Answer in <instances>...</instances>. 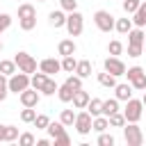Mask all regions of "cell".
<instances>
[{
  "label": "cell",
  "instance_id": "6da1fadb",
  "mask_svg": "<svg viewBox=\"0 0 146 146\" xmlns=\"http://www.w3.org/2000/svg\"><path fill=\"white\" fill-rule=\"evenodd\" d=\"M7 87H9V91L21 94L23 89L30 87V75L27 73H11V78L7 80Z\"/></svg>",
  "mask_w": 146,
  "mask_h": 146
},
{
  "label": "cell",
  "instance_id": "7a4b0ae2",
  "mask_svg": "<svg viewBox=\"0 0 146 146\" xmlns=\"http://www.w3.org/2000/svg\"><path fill=\"white\" fill-rule=\"evenodd\" d=\"M14 62H16V66H18L23 73H34V71H36V59H34L32 55H27V52H16Z\"/></svg>",
  "mask_w": 146,
  "mask_h": 146
},
{
  "label": "cell",
  "instance_id": "3957f363",
  "mask_svg": "<svg viewBox=\"0 0 146 146\" xmlns=\"http://www.w3.org/2000/svg\"><path fill=\"white\" fill-rule=\"evenodd\" d=\"M94 23H96V27L100 30V32H110L112 27H114V16L110 14V11H96L94 14Z\"/></svg>",
  "mask_w": 146,
  "mask_h": 146
},
{
  "label": "cell",
  "instance_id": "277c9868",
  "mask_svg": "<svg viewBox=\"0 0 146 146\" xmlns=\"http://www.w3.org/2000/svg\"><path fill=\"white\" fill-rule=\"evenodd\" d=\"M141 100H132V98H128V105H125V110H123V116H125V121H130V123H137L139 121V116H141Z\"/></svg>",
  "mask_w": 146,
  "mask_h": 146
},
{
  "label": "cell",
  "instance_id": "5b68a950",
  "mask_svg": "<svg viewBox=\"0 0 146 146\" xmlns=\"http://www.w3.org/2000/svg\"><path fill=\"white\" fill-rule=\"evenodd\" d=\"M123 137H125V144L128 146H141V141H144L141 128H137L135 123H130L128 128H123Z\"/></svg>",
  "mask_w": 146,
  "mask_h": 146
},
{
  "label": "cell",
  "instance_id": "8992f818",
  "mask_svg": "<svg viewBox=\"0 0 146 146\" xmlns=\"http://www.w3.org/2000/svg\"><path fill=\"white\" fill-rule=\"evenodd\" d=\"M66 30H68L71 36H78L82 32V14L80 11H71L66 16Z\"/></svg>",
  "mask_w": 146,
  "mask_h": 146
},
{
  "label": "cell",
  "instance_id": "52a82bcc",
  "mask_svg": "<svg viewBox=\"0 0 146 146\" xmlns=\"http://www.w3.org/2000/svg\"><path fill=\"white\" fill-rule=\"evenodd\" d=\"M75 128H78V132L80 135H89L91 132V114L89 112H80V114H75Z\"/></svg>",
  "mask_w": 146,
  "mask_h": 146
},
{
  "label": "cell",
  "instance_id": "ba28073f",
  "mask_svg": "<svg viewBox=\"0 0 146 146\" xmlns=\"http://www.w3.org/2000/svg\"><path fill=\"white\" fill-rule=\"evenodd\" d=\"M105 71L116 78V75H123V73H125V64H123L119 57H107V59H105Z\"/></svg>",
  "mask_w": 146,
  "mask_h": 146
},
{
  "label": "cell",
  "instance_id": "9c48e42d",
  "mask_svg": "<svg viewBox=\"0 0 146 146\" xmlns=\"http://www.w3.org/2000/svg\"><path fill=\"white\" fill-rule=\"evenodd\" d=\"M21 103H23L25 107H36V103H39L36 89H34V91H32V89H23V91H21Z\"/></svg>",
  "mask_w": 146,
  "mask_h": 146
},
{
  "label": "cell",
  "instance_id": "30bf717a",
  "mask_svg": "<svg viewBox=\"0 0 146 146\" xmlns=\"http://www.w3.org/2000/svg\"><path fill=\"white\" fill-rule=\"evenodd\" d=\"M39 68L46 73V75H50V73H57V71H62V64L57 62V59H52V57H48V59H43L41 64H39Z\"/></svg>",
  "mask_w": 146,
  "mask_h": 146
},
{
  "label": "cell",
  "instance_id": "8fae6325",
  "mask_svg": "<svg viewBox=\"0 0 146 146\" xmlns=\"http://www.w3.org/2000/svg\"><path fill=\"white\" fill-rule=\"evenodd\" d=\"M73 105L78 107V110H84L87 107V103H89V94L87 91H82V89H75V94H73Z\"/></svg>",
  "mask_w": 146,
  "mask_h": 146
},
{
  "label": "cell",
  "instance_id": "7c38bea8",
  "mask_svg": "<svg viewBox=\"0 0 146 146\" xmlns=\"http://www.w3.org/2000/svg\"><path fill=\"white\" fill-rule=\"evenodd\" d=\"M73 94H75V89H71L66 82H64L62 87H57V96H59V100H62V103H71Z\"/></svg>",
  "mask_w": 146,
  "mask_h": 146
},
{
  "label": "cell",
  "instance_id": "4fadbf2b",
  "mask_svg": "<svg viewBox=\"0 0 146 146\" xmlns=\"http://www.w3.org/2000/svg\"><path fill=\"white\" fill-rule=\"evenodd\" d=\"M114 89H116V100H128V98H132V87H130V84H116Z\"/></svg>",
  "mask_w": 146,
  "mask_h": 146
},
{
  "label": "cell",
  "instance_id": "5bb4252c",
  "mask_svg": "<svg viewBox=\"0 0 146 146\" xmlns=\"http://www.w3.org/2000/svg\"><path fill=\"white\" fill-rule=\"evenodd\" d=\"M57 50H59V55H62V57L73 55V52H75V43H73L71 39H64V41H59V48H57Z\"/></svg>",
  "mask_w": 146,
  "mask_h": 146
},
{
  "label": "cell",
  "instance_id": "9a60e30c",
  "mask_svg": "<svg viewBox=\"0 0 146 146\" xmlns=\"http://www.w3.org/2000/svg\"><path fill=\"white\" fill-rule=\"evenodd\" d=\"M75 73H78L80 78H89V75H91V62H87V59L78 62V64H75Z\"/></svg>",
  "mask_w": 146,
  "mask_h": 146
},
{
  "label": "cell",
  "instance_id": "2e32d148",
  "mask_svg": "<svg viewBox=\"0 0 146 146\" xmlns=\"http://www.w3.org/2000/svg\"><path fill=\"white\" fill-rule=\"evenodd\" d=\"M48 21H50V25H52V27H62V25H66V16H64L62 11H50Z\"/></svg>",
  "mask_w": 146,
  "mask_h": 146
},
{
  "label": "cell",
  "instance_id": "e0dca14e",
  "mask_svg": "<svg viewBox=\"0 0 146 146\" xmlns=\"http://www.w3.org/2000/svg\"><path fill=\"white\" fill-rule=\"evenodd\" d=\"M98 82L103 84V87H107V89H112V87H116V78L112 75V73H98Z\"/></svg>",
  "mask_w": 146,
  "mask_h": 146
},
{
  "label": "cell",
  "instance_id": "ac0fdd59",
  "mask_svg": "<svg viewBox=\"0 0 146 146\" xmlns=\"http://www.w3.org/2000/svg\"><path fill=\"white\" fill-rule=\"evenodd\" d=\"M87 110H89V114H91V116H98V114H100V110H103V100H100V98H89Z\"/></svg>",
  "mask_w": 146,
  "mask_h": 146
},
{
  "label": "cell",
  "instance_id": "d6986e66",
  "mask_svg": "<svg viewBox=\"0 0 146 146\" xmlns=\"http://www.w3.org/2000/svg\"><path fill=\"white\" fill-rule=\"evenodd\" d=\"M114 112H119V103H116V98H112V100H103V110H100V114L110 116V114H114Z\"/></svg>",
  "mask_w": 146,
  "mask_h": 146
},
{
  "label": "cell",
  "instance_id": "ffe728a7",
  "mask_svg": "<svg viewBox=\"0 0 146 146\" xmlns=\"http://www.w3.org/2000/svg\"><path fill=\"white\" fill-rule=\"evenodd\" d=\"M132 23H135V25H139V27H141V25H146V2H141V5H139V9L135 11Z\"/></svg>",
  "mask_w": 146,
  "mask_h": 146
},
{
  "label": "cell",
  "instance_id": "44dd1931",
  "mask_svg": "<svg viewBox=\"0 0 146 146\" xmlns=\"http://www.w3.org/2000/svg\"><path fill=\"white\" fill-rule=\"evenodd\" d=\"M128 41H130V46H144V32L141 30H130L128 32Z\"/></svg>",
  "mask_w": 146,
  "mask_h": 146
},
{
  "label": "cell",
  "instance_id": "7402d4cb",
  "mask_svg": "<svg viewBox=\"0 0 146 146\" xmlns=\"http://www.w3.org/2000/svg\"><path fill=\"white\" fill-rule=\"evenodd\" d=\"M114 27H116L121 34H128V32L132 30V21H130V18H119V21L114 23Z\"/></svg>",
  "mask_w": 146,
  "mask_h": 146
},
{
  "label": "cell",
  "instance_id": "603a6c76",
  "mask_svg": "<svg viewBox=\"0 0 146 146\" xmlns=\"http://www.w3.org/2000/svg\"><path fill=\"white\" fill-rule=\"evenodd\" d=\"M46 80H48V75L41 71V73H36V75H32V78H30V84H32L36 91H41V87H43V82H46Z\"/></svg>",
  "mask_w": 146,
  "mask_h": 146
},
{
  "label": "cell",
  "instance_id": "cb8c5ba5",
  "mask_svg": "<svg viewBox=\"0 0 146 146\" xmlns=\"http://www.w3.org/2000/svg\"><path fill=\"white\" fill-rule=\"evenodd\" d=\"M107 125H110L107 116H96V119L91 121V130H96V132H103V130H105Z\"/></svg>",
  "mask_w": 146,
  "mask_h": 146
},
{
  "label": "cell",
  "instance_id": "d4e9b609",
  "mask_svg": "<svg viewBox=\"0 0 146 146\" xmlns=\"http://www.w3.org/2000/svg\"><path fill=\"white\" fill-rule=\"evenodd\" d=\"M14 68H16V62H11V59H2L0 62V73L2 75H11Z\"/></svg>",
  "mask_w": 146,
  "mask_h": 146
},
{
  "label": "cell",
  "instance_id": "484cf974",
  "mask_svg": "<svg viewBox=\"0 0 146 146\" xmlns=\"http://www.w3.org/2000/svg\"><path fill=\"white\" fill-rule=\"evenodd\" d=\"M59 121H62L64 125H73V121H75V112H73V110H62Z\"/></svg>",
  "mask_w": 146,
  "mask_h": 146
},
{
  "label": "cell",
  "instance_id": "4316f807",
  "mask_svg": "<svg viewBox=\"0 0 146 146\" xmlns=\"http://www.w3.org/2000/svg\"><path fill=\"white\" fill-rule=\"evenodd\" d=\"M107 121H110V125L121 128V125L125 123V116H123V114H119V112H114V114H110V116H107Z\"/></svg>",
  "mask_w": 146,
  "mask_h": 146
},
{
  "label": "cell",
  "instance_id": "83f0119b",
  "mask_svg": "<svg viewBox=\"0 0 146 146\" xmlns=\"http://www.w3.org/2000/svg\"><path fill=\"white\" fill-rule=\"evenodd\" d=\"M32 123L36 125V130H46V128H48V123H50V119H48L46 114H36Z\"/></svg>",
  "mask_w": 146,
  "mask_h": 146
},
{
  "label": "cell",
  "instance_id": "f1b7e54d",
  "mask_svg": "<svg viewBox=\"0 0 146 146\" xmlns=\"http://www.w3.org/2000/svg\"><path fill=\"white\" fill-rule=\"evenodd\" d=\"M27 16H36L34 7L32 5H21L18 7V18H27Z\"/></svg>",
  "mask_w": 146,
  "mask_h": 146
},
{
  "label": "cell",
  "instance_id": "f546056e",
  "mask_svg": "<svg viewBox=\"0 0 146 146\" xmlns=\"http://www.w3.org/2000/svg\"><path fill=\"white\" fill-rule=\"evenodd\" d=\"M46 130H48V135H50V137H57V135H62V132H64V123H62V121H59V123H48V128H46Z\"/></svg>",
  "mask_w": 146,
  "mask_h": 146
},
{
  "label": "cell",
  "instance_id": "4dcf8cb0",
  "mask_svg": "<svg viewBox=\"0 0 146 146\" xmlns=\"http://www.w3.org/2000/svg\"><path fill=\"white\" fill-rule=\"evenodd\" d=\"M34 25H36V16H27V18H21V27H23L25 32L34 30Z\"/></svg>",
  "mask_w": 146,
  "mask_h": 146
},
{
  "label": "cell",
  "instance_id": "1f68e13d",
  "mask_svg": "<svg viewBox=\"0 0 146 146\" xmlns=\"http://www.w3.org/2000/svg\"><path fill=\"white\" fill-rule=\"evenodd\" d=\"M75 64H78V62L73 59V55H66V57H64V62H62V68H64V71H68V73H73V71H75Z\"/></svg>",
  "mask_w": 146,
  "mask_h": 146
},
{
  "label": "cell",
  "instance_id": "d6a6232c",
  "mask_svg": "<svg viewBox=\"0 0 146 146\" xmlns=\"http://www.w3.org/2000/svg\"><path fill=\"white\" fill-rule=\"evenodd\" d=\"M41 91H43L46 96H52V94L57 91V84H55V80H50V78H48V80L43 82V87H41Z\"/></svg>",
  "mask_w": 146,
  "mask_h": 146
},
{
  "label": "cell",
  "instance_id": "836d02e7",
  "mask_svg": "<svg viewBox=\"0 0 146 146\" xmlns=\"http://www.w3.org/2000/svg\"><path fill=\"white\" fill-rule=\"evenodd\" d=\"M139 0H123V9H125V14H135L137 9H139Z\"/></svg>",
  "mask_w": 146,
  "mask_h": 146
},
{
  "label": "cell",
  "instance_id": "e575fe53",
  "mask_svg": "<svg viewBox=\"0 0 146 146\" xmlns=\"http://www.w3.org/2000/svg\"><path fill=\"white\" fill-rule=\"evenodd\" d=\"M66 84H68L71 89H82V78H80V75H68V78H66Z\"/></svg>",
  "mask_w": 146,
  "mask_h": 146
},
{
  "label": "cell",
  "instance_id": "d590c367",
  "mask_svg": "<svg viewBox=\"0 0 146 146\" xmlns=\"http://www.w3.org/2000/svg\"><path fill=\"white\" fill-rule=\"evenodd\" d=\"M18 137V128L14 125H5V141H14Z\"/></svg>",
  "mask_w": 146,
  "mask_h": 146
},
{
  "label": "cell",
  "instance_id": "8d00e7d4",
  "mask_svg": "<svg viewBox=\"0 0 146 146\" xmlns=\"http://www.w3.org/2000/svg\"><path fill=\"white\" fill-rule=\"evenodd\" d=\"M34 116H36V112H34L32 107H25V110L21 112V119H23L25 123H32V121H34Z\"/></svg>",
  "mask_w": 146,
  "mask_h": 146
},
{
  "label": "cell",
  "instance_id": "74e56055",
  "mask_svg": "<svg viewBox=\"0 0 146 146\" xmlns=\"http://www.w3.org/2000/svg\"><path fill=\"white\" fill-rule=\"evenodd\" d=\"M141 73H144V68H141V66H132V68H128V71H125L123 75H128V80L132 82V80H135L137 75H141Z\"/></svg>",
  "mask_w": 146,
  "mask_h": 146
},
{
  "label": "cell",
  "instance_id": "f35d334b",
  "mask_svg": "<svg viewBox=\"0 0 146 146\" xmlns=\"http://www.w3.org/2000/svg\"><path fill=\"white\" fill-rule=\"evenodd\" d=\"M55 139V146H68L71 144V137L66 135V132H62V135H57V137H52Z\"/></svg>",
  "mask_w": 146,
  "mask_h": 146
},
{
  "label": "cell",
  "instance_id": "ab89813d",
  "mask_svg": "<svg viewBox=\"0 0 146 146\" xmlns=\"http://www.w3.org/2000/svg\"><path fill=\"white\" fill-rule=\"evenodd\" d=\"M132 87H135V89H146V73L137 75V78L132 80Z\"/></svg>",
  "mask_w": 146,
  "mask_h": 146
},
{
  "label": "cell",
  "instance_id": "60d3db41",
  "mask_svg": "<svg viewBox=\"0 0 146 146\" xmlns=\"http://www.w3.org/2000/svg\"><path fill=\"white\" fill-rule=\"evenodd\" d=\"M9 25H11V16H9V14H0V34H2Z\"/></svg>",
  "mask_w": 146,
  "mask_h": 146
},
{
  "label": "cell",
  "instance_id": "b9f144b4",
  "mask_svg": "<svg viewBox=\"0 0 146 146\" xmlns=\"http://www.w3.org/2000/svg\"><path fill=\"white\" fill-rule=\"evenodd\" d=\"M110 55H121V50H123V46H121V41H110Z\"/></svg>",
  "mask_w": 146,
  "mask_h": 146
},
{
  "label": "cell",
  "instance_id": "7bdbcfd3",
  "mask_svg": "<svg viewBox=\"0 0 146 146\" xmlns=\"http://www.w3.org/2000/svg\"><path fill=\"white\" fill-rule=\"evenodd\" d=\"M18 144H21V146H32V144H34V137H32L30 132H25V135L18 137Z\"/></svg>",
  "mask_w": 146,
  "mask_h": 146
},
{
  "label": "cell",
  "instance_id": "ee69618b",
  "mask_svg": "<svg viewBox=\"0 0 146 146\" xmlns=\"http://www.w3.org/2000/svg\"><path fill=\"white\" fill-rule=\"evenodd\" d=\"M98 144L100 146H114V137L112 135H100L98 137Z\"/></svg>",
  "mask_w": 146,
  "mask_h": 146
},
{
  "label": "cell",
  "instance_id": "f6af8a7d",
  "mask_svg": "<svg viewBox=\"0 0 146 146\" xmlns=\"http://www.w3.org/2000/svg\"><path fill=\"white\" fill-rule=\"evenodd\" d=\"M62 2V9H66V11H75V7H78V0H59Z\"/></svg>",
  "mask_w": 146,
  "mask_h": 146
},
{
  "label": "cell",
  "instance_id": "bcb514c9",
  "mask_svg": "<svg viewBox=\"0 0 146 146\" xmlns=\"http://www.w3.org/2000/svg\"><path fill=\"white\" fill-rule=\"evenodd\" d=\"M7 89H9V87H7V80H5V75L0 73V100L7 98Z\"/></svg>",
  "mask_w": 146,
  "mask_h": 146
},
{
  "label": "cell",
  "instance_id": "7dc6e473",
  "mask_svg": "<svg viewBox=\"0 0 146 146\" xmlns=\"http://www.w3.org/2000/svg\"><path fill=\"white\" fill-rule=\"evenodd\" d=\"M141 50H144V46H130V43H128V55H130V57H139Z\"/></svg>",
  "mask_w": 146,
  "mask_h": 146
},
{
  "label": "cell",
  "instance_id": "c3c4849f",
  "mask_svg": "<svg viewBox=\"0 0 146 146\" xmlns=\"http://www.w3.org/2000/svg\"><path fill=\"white\" fill-rule=\"evenodd\" d=\"M0 141H5V125H0Z\"/></svg>",
  "mask_w": 146,
  "mask_h": 146
},
{
  "label": "cell",
  "instance_id": "681fc988",
  "mask_svg": "<svg viewBox=\"0 0 146 146\" xmlns=\"http://www.w3.org/2000/svg\"><path fill=\"white\" fill-rule=\"evenodd\" d=\"M141 105H146V94H144V98H141Z\"/></svg>",
  "mask_w": 146,
  "mask_h": 146
},
{
  "label": "cell",
  "instance_id": "f907efd6",
  "mask_svg": "<svg viewBox=\"0 0 146 146\" xmlns=\"http://www.w3.org/2000/svg\"><path fill=\"white\" fill-rule=\"evenodd\" d=\"M144 48H146V36H144Z\"/></svg>",
  "mask_w": 146,
  "mask_h": 146
},
{
  "label": "cell",
  "instance_id": "816d5d0a",
  "mask_svg": "<svg viewBox=\"0 0 146 146\" xmlns=\"http://www.w3.org/2000/svg\"><path fill=\"white\" fill-rule=\"evenodd\" d=\"M0 50H2V43H0Z\"/></svg>",
  "mask_w": 146,
  "mask_h": 146
},
{
  "label": "cell",
  "instance_id": "f5cc1de1",
  "mask_svg": "<svg viewBox=\"0 0 146 146\" xmlns=\"http://www.w3.org/2000/svg\"><path fill=\"white\" fill-rule=\"evenodd\" d=\"M39 2H46V0H39Z\"/></svg>",
  "mask_w": 146,
  "mask_h": 146
}]
</instances>
